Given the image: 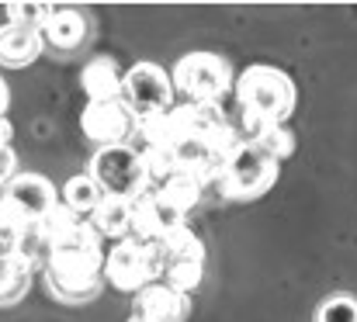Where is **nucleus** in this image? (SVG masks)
Returning a JSON list of instances; mask_svg holds the SVG:
<instances>
[{
  "mask_svg": "<svg viewBox=\"0 0 357 322\" xmlns=\"http://www.w3.org/2000/svg\"><path fill=\"white\" fill-rule=\"evenodd\" d=\"M84 38H87V17L73 7H59V10L52 7L49 21L42 24V42L59 52H73L84 45Z\"/></svg>",
  "mask_w": 357,
  "mask_h": 322,
  "instance_id": "ddd939ff",
  "label": "nucleus"
},
{
  "mask_svg": "<svg viewBox=\"0 0 357 322\" xmlns=\"http://www.w3.org/2000/svg\"><path fill=\"white\" fill-rule=\"evenodd\" d=\"M24 225H31V222H24L17 208H10V205L0 198V239H7V246H3V250H10V239H14Z\"/></svg>",
  "mask_w": 357,
  "mask_h": 322,
  "instance_id": "a878e982",
  "label": "nucleus"
},
{
  "mask_svg": "<svg viewBox=\"0 0 357 322\" xmlns=\"http://www.w3.org/2000/svg\"><path fill=\"white\" fill-rule=\"evenodd\" d=\"M278 181V167L260 156L250 142H236V149L229 153L215 187L222 198H233V201H253L260 194H267Z\"/></svg>",
  "mask_w": 357,
  "mask_h": 322,
  "instance_id": "39448f33",
  "label": "nucleus"
},
{
  "mask_svg": "<svg viewBox=\"0 0 357 322\" xmlns=\"http://www.w3.org/2000/svg\"><path fill=\"white\" fill-rule=\"evenodd\" d=\"M160 253H163V263H181V260H198V263H205V246H202V239H198V232L191 229V225H177V229H170L160 243Z\"/></svg>",
  "mask_w": 357,
  "mask_h": 322,
  "instance_id": "f3484780",
  "label": "nucleus"
},
{
  "mask_svg": "<svg viewBox=\"0 0 357 322\" xmlns=\"http://www.w3.org/2000/svg\"><path fill=\"white\" fill-rule=\"evenodd\" d=\"M3 201H7L10 208H17L24 222H38L49 208L59 205L52 181L42 177V174H17V177L3 187Z\"/></svg>",
  "mask_w": 357,
  "mask_h": 322,
  "instance_id": "1a4fd4ad",
  "label": "nucleus"
},
{
  "mask_svg": "<svg viewBox=\"0 0 357 322\" xmlns=\"http://www.w3.org/2000/svg\"><path fill=\"white\" fill-rule=\"evenodd\" d=\"M174 91H184L191 105H219L233 87V70L215 52H188L170 73Z\"/></svg>",
  "mask_w": 357,
  "mask_h": 322,
  "instance_id": "20e7f679",
  "label": "nucleus"
},
{
  "mask_svg": "<svg viewBox=\"0 0 357 322\" xmlns=\"http://www.w3.org/2000/svg\"><path fill=\"white\" fill-rule=\"evenodd\" d=\"M91 229L101 236V239H128L132 232V201H121V198H105L94 212H91Z\"/></svg>",
  "mask_w": 357,
  "mask_h": 322,
  "instance_id": "2eb2a0df",
  "label": "nucleus"
},
{
  "mask_svg": "<svg viewBox=\"0 0 357 322\" xmlns=\"http://www.w3.org/2000/svg\"><path fill=\"white\" fill-rule=\"evenodd\" d=\"M10 135H14V128H10L7 114H0V146H10Z\"/></svg>",
  "mask_w": 357,
  "mask_h": 322,
  "instance_id": "cd10ccee",
  "label": "nucleus"
},
{
  "mask_svg": "<svg viewBox=\"0 0 357 322\" xmlns=\"http://www.w3.org/2000/svg\"><path fill=\"white\" fill-rule=\"evenodd\" d=\"M135 125L139 118L125 107V101H98V105H87L80 114V128L91 142L101 146H125L132 135H135Z\"/></svg>",
  "mask_w": 357,
  "mask_h": 322,
  "instance_id": "6e6552de",
  "label": "nucleus"
},
{
  "mask_svg": "<svg viewBox=\"0 0 357 322\" xmlns=\"http://www.w3.org/2000/svg\"><path fill=\"white\" fill-rule=\"evenodd\" d=\"M184 218L174 212L160 194H142L132 201V232L142 243H160L170 229H177Z\"/></svg>",
  "mask_w": 357,
  "mask_h": 322,
  "instance_id": "9b49d317",
  "label": "nucleus"
},
{
  "mask_svg": "<svg viewBox=\"0 0 357 322\" xmlns=\"http://www.w3.org/2000/svg\"><path fill=\"white\" fill-rule=\"evenodd\" d=\"M188 312H191V298L177 295L163 281L146 284L142 291H135V302H132V316L146 322H184Z\"/></svg>",
  "mask_w": 357,
  "mask_h": 322,
  "instance_id": "9d476101",
  "label": "nucleus"
},
{
  "mask_svg": "<svg viewBox=\"0 0 357 322\" xmlns=\"http://www.w3.org/2000/svg\"><path fill=\"white\" fill-rule=\"evenodd\" d=\"M101 277L108 284H115L119 291H142L146 284H156L163 277V253L156 243H142V239H121L115 243L112 253H105V267Z\"/></svg>",
  "mask_w": 357,
  "mask_h": 322,
  "instance_id": "7ed1b4c3",
  "label": "nucleus"
},
{
  "mask_svg": "<svg viewBox=\"0 0 357 322\" xmlns=\"http://www.w3.org/2000/svg\"><path fill=\"white\" fill-rule=\"evenodd\" d=\"M28 284H31V267L17 260L10 250H0V305L21 302Z\"/></svg>",
  "mask_w": 357,
  "mask_h": 322,
  "instance_id": "a211bd4d",
  "label": "nucleus"
},
{
  "mask_svg": "<svg viewBox=\"0 0 357 322\" xmlns=\"http://www.w3.org/2000/svg\"><path fill=\"white\" fill-rule=\"evenodd\" d=\"M121 101L135 118H153L174 107L170 73L156 63H135L121 73Z\"/></svg>",
  "mask_w": 357,
  "mask_h": 322,
  "instance_id": "0eeeda50",
  "label": "nucleus"
},
{
  "mask_svg": "<svg viewBox=\"0 0 357 322\" xmlns=\"http://www.w3.org/2000/svg\"><path fill=\"white\" fill-rule=\"evenodd\" d=\"M316 322H357V298L351 295H333L319 305Z\"/></svg>",
  "mask_w": 357,
  "mask_h": 322,
  "instance_id": "393cba45",
  "label": "nucleus"
},
{
  "mask_svg": "<svg viewBox=\"0 0 357 322\" xmlns=\"http://www.w3.org/2000/svg\"><path fill=\"white\" fill-rule=\"evenodd\" d=\"M45 42H42V31H31V28H17V24H0V66L3 70H21L28 63H35L42 56Z\"/></svg>",
  "mask_w": 357,
  "mask_h": 322,
  "instance_id": "f8f14e48",
  "label": "nucleus"
},
{
  "mask_svg": "<svg viewBox=\"0 0 357 322\" xmlns=\"http://www.w3.org/2000/svg\"><path fill=\"white\" fill-rule=\"evenodd\" d=\"M80 222H84V218H77V215L70 212L66 205H56V208H49V212L38 218V229H42L45 243L52 246V243H59L63 236H70V232H73Z\"/></svg>",
  "mask_w": 357,
  "mask_h": 322,
  "instance_id": "5701e85b",
  "label": "nucleus"
},
{
  "mask_svg": "<svg viewBox=\"0 0 357 322\" xmlns=\"http://www.w3.org/2000/svg\"><path fill=\"white\" fill-rule=\"evenodd\" d=\"M105 201V194H101V187L87 177V174H77V177H70L66 184H63V201L59 205H66L70 212L77 215V218H91V212L98 208Z\"/></svg>",
  "mask_w": 357,
  "mask_h": 322,
  "instance_id": "6ab92c4d",
  "label": "nucleus"
},
{
  "mask_svg": "<svg viewBox=\"0 0 357 322\" xmlns=\"http://www.w3.org/2000/svg\"><path fill=\"white\" fill-rule=\"evenodd\" d=\"M236 101L239 111L257 121L284 125L288 114L295 111V84L288 73L274 66H250L236 80Z\"/></svg>",
  "mask_w": 357,
  "mask_h": 322,
  "instance_id": "f257e3e1",
  "label": "nucleus"
},
{
  "mask_svg": "<svg viewBox=\"0 0 357 322\" xmlns=\"http://www.w3.org/2000/svg\"><path fill=\"white\" fill-rule=\"evenodd\" d=\"M156 194L184 218L191 208H198V201L205 194V184L198 177H191V174H170L167 181H160V191Z\"/></svg>",
  "mask_w": 357,
  "mask_h": 322,
  "instance_id": "dca6fc26",
  "label": "nucleus"
},
{
  "mask_svg": "<svg viewBox=\"0 0 357 322\" xmlns=\"http://www.w3.org/2000/svg\"><path fill=\"white\" fill-rule=\"evenodd\" d=\"M52 7L49 3H10L7 7V24H17V28H31V31H42V24L49 21Z\"/></svg>",
  "mask_w": 357,
  "mask_h": 322,
  "instance_id": "b1692460",
  "label": "nucleus"
},
{
  "mask_svg": "<svg viewBox=\"0 0 357 322\" xmlns=\"http://www.w3.org/2000/svg\"><path fill=\"white\" fill-rule=\"evenodd\" d=\"M80 84H84V94H87V105H98V101H119L121 98V73L115 66V59L108 56H98L84 66L80 73Z\"/></svg>",
  "mask_w": 357,
  "mask_h": 322,
  "instance_id": "4468645a",
  "label": "nucleus"
},
{
  "mask_svg": "<svg viewBox=\"0 0 357 322\" xmlns=\"http://www.w3.org/2000/svg\"><path fill=\"white\" fill-rule=\"evenodd\" d=\"M17 177V153L10 146H0V187H7Z\"/></svg>",
  "mask_w": 357,
  "mask_h": 322,
  "instance_id": "bb28decb",
  "label": "nucleus"
},
{
  "mask_svg": "<svg viewBox=\"0 0 357 322\" xmlns=\"http://www.w3.org/2000/svg\"><path fill=\"white\" fill-rule=\"evenodd\" d=\"M260 156H267L274 167H281V160H288L295 153V135L288 132V125H264L260 132H253L246 139Z\"/></svg>",
  "mask_w": 357,
  "mask_h": 322,
  "instance_id": "aec40b11",
  "label": "nucleus"
},
{
  "mask_svg": "<svg viewBox=\"0 0 357 322\" xmlns=\"http://www.w3.org/2000/svg\"><path fill=\"white\" fill-rule=\"evenodd\" d=\"M167 288H174L177 295H195L205 281V263L198 260H181V263H163V277H160Z\"/></svg>",
  "mask_w": 357,
  "mask_h": 322,
  "instance_id": "412c9836",
  "label": "nucleus"
},
{
  "mask_svg": "<svg viewBox=\"0 0 357 322\" xmlns=\"http://www.w3.org/2000/svg\"><path fill=\"white\" fill-rule=\"evenodd\" d=\"M101 267H105V250L91 222H80L70 236L52 243L45 256V274L52 277H101Z\"/></svg>",
  "mask_w": 357,
  "mask_h": 322,
  "instance_id": "423d86ee",
  "label": "nucleus"
},
{
  "mask_svg": "<svg viewBox=\"0 0 357 322\" xmlns=\"http://www.w3.org/2000/svg\"><path fill=\"white\" fill-rule=\"evenodd\" d=\"M49 277V288L59 302H70V305H80V302H91L98 291H101V277Z\"/></svg>",
  "mask_w": 357,
  "mask_h": 322,
  "instance_id": "4be33fe9",
  "label": "nucleus"
},
{
  "mask_svg": "<svg viewBox=\"0 0 357 322\" xmlns=\"http://www.w3.org/2000/svg\"><path fill=\"white\" fill-rule=\"evenodd\" d=\"M128 322H146V319H139V316H128Z\"/></svg>",
  "mask_w": 357,
  "mask_h": 322,
  "instance_id": "c756f323",
  "label": "nucleus"
},
{
  "mask_svg": "<svg viewBox=\"0 0 357 322\" xmlns=\"http://www.w3.org/2000/svg\"><path fill=\"white\" fill-rule=\"evenodd\" d=\"M7 105H10V91H7V84L0 77V114H7Z\"/></svg>",
  "mask_w": 357,
  "mask_h": 322,
  "instance_id": "c85d7f7f",
  "label": "nucleus"
},
{
  "mask_svg": "<svg viewBox=\"0 0 357 322\" xmlns=\"http://www.w3.org/2000/svg\"><path fill=\"white\" fill-rule=\"evenodd\" d=\"M87 177L101 187L105 198H121V201H135V198L149 194V184H153L142 156L128 142L125 146H101V149H94Z\"/></svg>",
  "mask_w": 357,
  "mask_h": 322,
  "instance_id": "f03ea898",
  "label": "nucleus"
}]
</instances>
